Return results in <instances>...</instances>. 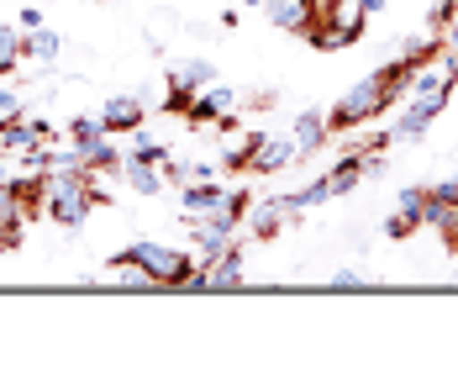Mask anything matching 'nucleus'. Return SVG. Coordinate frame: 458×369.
Segmentation results:
<instances>
[{"label": "nucleus", "mask_w": 458, "mask_h": 369, "mask_svg": "<svg viewBox=\"0 0 458 369\" xmlns=\"http://www.w3.org/2000/svg\"><path fill=\"white\" fill-rule=\"evenodd\" d=\"M27 64V32L16 21H0V80H11Z\"/></svg>", "instance_id": "4468645a"}, {"label": "nucleus", "mask_w": 458, "mask_h": 369, "mask_svg": "<svg viewBox=\"0 0 458 369\" xmlns=\"http://www.w3.org/2000/svg\"><path fill=\"white\" fill-rule=\"evenodd\" d=\"M359 11H364V16H379V11H385V0H359Z\"/></svg>", "instance_id": "cd10ccee"}, {"label": "nucleus", "mask_w": 458, "mask_h": 369, "mask_svg": "<svg viewBox=\"0 0 458 369\" xmlns=\"http://www.w3.org/2000/svg\"><path fill=\"white\" fill-rule=\"evenodd\" d=\"M100 122H106L111 138H127V133L148 127V100H142V95H111V100L100 106Z\"/></svg>", "instance_id": "423d86ee"}, {"label": "nucleus", "mask_w": 458, "mask_h": 369, "mask_svg": "<svg viewBox=\"0 0 458 369\" xmlns=\"http://www.w3.org/2000/svg\"><path fill=\"white\" fill-rule=\"evenodd\" d=\"M232 106H237V90H232V85H222V80H211L206 90H195L190 111H184V122H190V127H216Z\"/></svg>", "instance_id": "39448f33"}, {"label": "nucleus", "mask_w": 458, "mask_h": 369, "mask_svg": "<svg viewBox=\"0 0 458 369\" xmlns=\"http://www.w3.org/2000/svg\"><path fill=\"white\" fill-rule=\"evenodd\" d=\"M264 16L275 21L279 32L306 38V32L317 27V0H264Z\"/></svg>", "instance_id": "6e6552de"}, {"label": "nucleus", "mask_w": 458, "mask_h": 369, "mask_svg": "<svg viewBox=\"0 0 458 369\" xmlns=\"http://www.w3.org/2000/svg\"><path fill=\"white\" fill-rule=\"evenodd\" d=\"M454 180H458V175H454Z\"/></svg>", "instance_id": "7c9ffc66"}, {"label": "nucleus", "mask_w": 458, "mask_h": 369, "mask_svg": "<svg viewBox=\"0 0 458 369\" xmlns=\"http://www.w3.org/2000/svg\"><path fill=\"white\" fill-rule=\"evenodd\" d=\"M200 264V259H195ZM242 270H248V253H242V243L232 237V248L222 259H211V264H200V275H206V290H242Z\"/></svg>", "instance_id": "0eeeda50"}, {"label": "nucleus", "mask_w": 458, "mask_h": 369, "mask_svg": "<svg viewBox=\"0 0 458 369\" xmlns=\"http://www.w3.org/2000/svg\"><path fill=\"white\" fill-rule=\"evenodd\" d=\"M290 164H295V142H290V133H284V138H264L259 142L248 175H279V169H290Z\"/></svg>", "instance_id": "ddd939ff"}, {"label": "nucleus", "mask_w": 458, "mask_h": 369, "mask_svg": "<svg viewBox=\"0 0 458 369\" xmlns=\"http://www.w3.org/2000/svg\"><path fill=\"white\" fill-rule=\"evenodd\" d=\"M264 138H269V133H259V127H253V133H242V142L232 148L222 164H227V169H237V175H248V169H253V153H259V142H264Z\"/></svg>", "instance_id": "6ab92c4d"}, {"label": "nucleus", "mask_w": 458, "mask_h": 369, "mask_svg": "<svg viewBox=\"0 0 458 369\" xmlns=\"http://www.w3.org/2000/svg\"><path fill=\"white\" fill-rule=\"evenodd\" d=\"M100 138H111L100 116H74V122H69V148H95Z\"/></svg>", "instance_id": "a211bd4d"}, {"label": "nucleus", "mask_w": 458, "mask_h": 369, "mask_svg": "<svg viewBox=\"0 0 458 369\" xmlns=\"http://www.w3.org/2000/svg\"><path fill=\"white\" fill-rule=\"evenodd\" d=\"M411 74H416V64L395 53V58H390V64H379L374 74L353 80L348 90L327 106V127H332V138H343V133H359L364 122H379V111H390L401 95L411 90Z\"/></svg>", "instance_id": "f257e3e1"}, {"label": "nucleus", "mask_w": 458, "mask_h": 369, "mask_svg": "<svg viewBox=\"0 0 458 369\" xmlns=\"http://www.w3.org/2000/svg\"><path fill=\"white\" fill-rule=\"evenodd\" d=\"M222 201H227V190L216 180H195V184H180V206L184 217L195 222V217H211V211H222Z\"/></svg>", "instance_id": "9b49d317"}, {"label": "nucleus", "mask_w": 458, "mask_h": 369, "mask_svg": "<svg viewBox=\"0 0 458 369\" xmlns=\"http://www.w3.org/2000/svg\"><path fill=\"white\" fill-rule=\"evenodd\" d=\"M58 53H64V38H58L53 27H38V32H27V64H38V69H53V64H58Z\"/></svg>", "instance_id": "dca6fc26"}, {"label": "nucleus", "mask_w": 458, "mask_h": 369, "mask_svg": "<svg viewBox=\"0 0 458 369\" xmlns=\"http://www.w3.org/2000/svg\"><path fill=\"white\" fill-rule=\"evenodd\" d=\"M454 5H458V0H454Z\"/></svg>", "instance_id": "2f4dec72"}, {"label": "nucleus", "mask_w": 458, "mask_h": 369, "mask_svg": "<svg viewBox=\"0 0 458 369\" xmlns=\"http://www.w3.org/2000/svg\"><path fill=\"white\" fill-rule=\"evenodd\" d=\"M290 142H295V159H311L332 142V127H327V111H301L295 127H290Z\"/></svg>", "instance_id": "1a4fd4ad"}, {"label": "nucleus", "mask_w": 458, "mask_h": 369, "mask_svg": "<svg viewBox=\"0 0 458 369\" xmlns=\"http://www.w3.org/2000/svg\"><path fill=\"white\" fill-rule=\"evenodd\" d=\"M448 106H437V100H411L406 111H401V122H390V138L395 142H416V138H427V127L443 116Z\"/></svg>", "instance_id": "9d476101"}, {"label": "nucleus", "mask_w": 458, "mask_h": 369, "mask_svg": "<svg viewBox=\"0 0 458 369\" xmlns=\"http://www.w3.org/2000/svg\"><path fill=\"white\" fill-rule=\"evenodd\" d=\"M248 206H253V195H248V190H227V201H222V217L242 227V217H248Z\"/></svg>", "instance_id": "4be33fe9"}, {"label": "nucleus", "mask_w": 458, "mask_h": 369, "mask_svg": "<svg viewBox=\"0 0 458 369\" xmlns=\"http://www.w3.org/2000/svg\"><path fill=\"white\" fill-rule=\"evenodd\" d=\"M16 5H27V0H16Z\"/></svg>", "instance_id": "c756f323"}, {"label": "nucleus", "mask_w": 458, "mask_h": 369, "mask_svg": "<svg viewBox=\"0 0 458 369\" xmlns=\"http://www.w3.org/2000/svg\"><path fill=\"white\" fill-rule=\"evenodd\" d=\"M116 175L127 180V190H132V195H158V190L169 184L158 164H148V159H132V153H122V169H116Z\"/></svg>", "instance_id": "f8f14e48"}, {"label": "nucleus", "mask_w": 458, "mask_h": 369, "mask_svg": "<svg viewBox=\"0 0 458 369\" xmlns=\"http://www.w3.org/2000/svg\"><path fill=\"white\" fill-rule=\"evenodd\" d=\"M237 5H242V11H264V0H237Z\"/></svg>", "instance_id": "c85d7f7f"}, {"label": "nucleus", "mask_w": 458, "mask_h": 369, "mask_svg": "<svg viewBox=\"0 0 458 369\" xmlns=\"http://www.w3.org/2000/svg\"><path fill=\"white\" fill-rule=\"evenodd\" d=\"M11 217H21V206H16L11 184H5V175H0V222H11Z\"/></svg>", "instance_id": "393cba45"}, {"label": "nucleus", "mask_w": 458, "mask_h": 369, "mask_svg": "<svg viewBox=\"0 0 458 369\" xmlns=\"http://www.w3.org/2000/svg\"><path fill=\"white\" fill-rule=\"evenodd\" d=\"M169 80H180V85H190V90H206V85L222 80V74H216L211 58H184V64H169Z\"/></svg>", "instance_id": "f3484780"}, {"label": "nucleus", "mask_w": 458, "mask_h": 369, "mask_svg": "<svg viewBox=\"0 0 458 369\" xmlns=\"http://www.w3.org/2000/svg\"><path fill=\"white\" fill-rule=\"evenodd\" d=\"M327 184H332V195H348V190H359V184H364V153L353 148L348 159H337V164L327 169Z\"/></svg>", "instance_id": "2eb2a0df"}, {"label": "nucleus", "mask_w": 458, "mask_h": 369, "mask_svg": "<svg viewBox=\"0 0 458 369\" xmlns=\"http://www.w3.org/2000/svg\"><path fill=\"white\" fill-rule=\"evenodd\" d=\"M190 100H195V90L180 85V80H169V90H164V111H169V116H184V111H190Z\"/></svg>", "instance_id": "412c9836"}, {"label": "nucleus", "mask_w": 458, "mask_h": 369, "mask_svg": "<svg viewBox=\"0 0 458 369\" xmlns=\"http://www.w3.org/2000/svg\"><path fill=\"white\" fill-rule=\"evenodd\" d=\"M427 227V184H406L401 190V201H395V211L385 217V237H416V232Z\"/></svg>", "instance_id": "20e7f679"}, {"label": "nucleus", "mask_w": 458, "mask_h": 369, "mask_svg": "<svg viewBox=\"0 0 458 369\" xmlns=\"http://www.w3.org/2000/svg\"><path fill=\"white\" fill-rule=\"evenodd\" d=\"M16 27H21V32H38V27H43V11H38V0H27V5H21V21H16Z\"/></svg>", "instance_id": "a878e982"}, {"label": "nucleus", "mask_w": 458, "mask_h": 369, "mask_svg": "<svg viewBox=\"0 0 458 369\" xmlns=\"http://www.w3.org/2000/svg\"><path fill=\"white\" fill-rule=\"evenodd\" d=\"M369 285V275H359V270H337L332 275V290H364Z\"/></svg>", "instance_id": "5701e85b"}, {"label": "nucleus", "mask_w": 458, "mask_h": 369, "mask_svg": "<svg viewBox=\"0 0 458 369\" xmlns=\"http://www.w3.org/2000/svg\"><path fill=\"white\" fill-rule=\"evenodd\" d=\"M5 116H21V95L0 80V122H5Z\"/></svg>", "instance_id": "b1692460"}, {"label": "nucleus", "mask_w": 458, "mask_h": 369, "mask_svg": "<svg viewBox=\"0 0 458 369\" xmlns=\"http://www.w3.org/2000/svg\"><path fill=\"white\" fill-rule=\"evenodd\" d=\"M195 180H216V164H184V180L180 184H195Z\"/></svg>", "instance_id": "bb28decb"}, {"label": "nucleus", "mask_w": 458, "mask_h": 369, "mask_svg": "<svg viewBox=\"0 0 458 369\" xmlns=\"http://www.w3.org/2000/svg\"><path fill=\"white\" fill-rule=\"evenodd\" d=\"M290 201H295V211H306V206H321V201H332V184H327V175H321V180L301 184V190H295Z\"/></svg>", "instance_id": "aec40b11"}, {"label": "nucleus", "mask_w": 458, "mask_h": 369, "mask_svg": "<svg viewBox=\"0 0 458 369\" xmlns=\"http://www.w3.org/2000/svg\"><path fill=\"white\" fill-rule=\"evenodd\" d=\"M138 275L153 279V290H184L195 275V253L190 248H169V243H132L122 253H111V275Z\"/></svg>", "instance_id": "f03ea898"}, {"label": "nucleus", "mask_w": 458, "mask_h": 369, "mask_svg": "<svg viewBox=\"0 0 458 369\" xmlns=\"http://www.w3.org/2000/svg\"><path fill=\"white\" fill-rule=\"evenodd\" d=\"M290 217H301L290 195L253 201V206H248V217H242V232H248V237H259V243H269V237H279V232H284V222H290Z\"/></svg>", "instance_id": "7ed1b4c3"}]
</instances>
